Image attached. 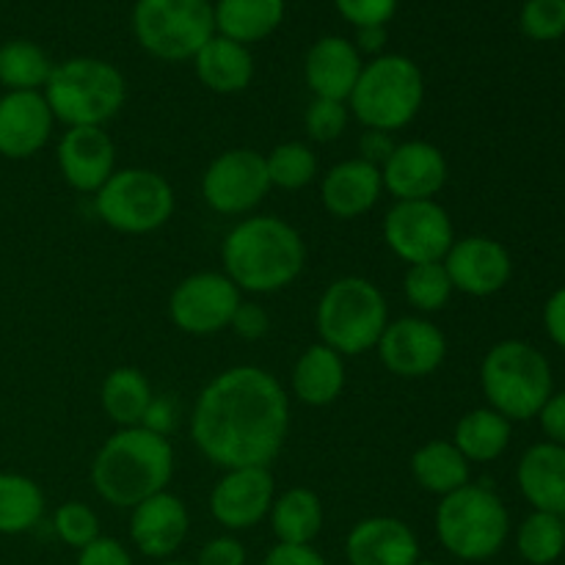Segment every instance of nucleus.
<instances>
[{
    "label": "nucleus",
    "mask_w": 565,
    "mask_h": 565,
    "mask_svg": "<svg viewBox=\"0 0 565 565\" xmlns=\"http://www.w3.org/2000/svg\"><path fill=\"white\" fill-rule=\"evenodd\" d=\"M290 434V397L274 373L237 364L215 375L193 403L191 436L213 467H270Z\"/></svg>",
    "instance_id": "nucleus-1"
},
{
    "label": "nucleus",
    "mask_w": 565,
    "mask_h": 565,
    "mask_svg": "<svg viewBox=\"0 0 565 565\" xmlns=\"http://www.w3.org/2000/svg\"><path fill=\"white\" fill-rule=\"evenodd\" d=\"M224 274L241 292L270 296L290 287L307 265L301 232L276 215H252L226 232L221 243Z\"/></svg>",
    "instance_id": "nucleus-2"
},
{
    "label": "nucleus",
    "mask_w": 565,
    "mask_h": 565,
    "mask_svg": "<svg viewBox=\"0 0 565 565\" xmlns=\"http://www.w3.org/2000/svg\"><path fill=\"white\" fill-rule=\"evenodd\" d=\"M174 478V447L166 436L141 428H119L103 441L92 461V486L110 508H136L169 489Z\"/></svg>",
    "instance_id": "nucleus-3"
},
{
    "label": "nucleus",
    "mask_w": 565,
    "mask_h": 565,
    "mask_svg": "<svg viewBox=\"0 0 565 565\" xmlns=\"http://www.w3.org/2000/svg\"><path fill=\"white\" fill-rule=\"evenodd\" d=\"M480 390L489 408L511 423L535 419L555 392L550 359L524 340L497 342L480 362Z\"/></svg>",
    "instance_id": "nucleus-4"
},
{
    "label": "nucleus",
    "mask_w": 565,
    "mask_h": 565,
    "mask_svg": "<svg viewBox=\"0 0 565 565\" xmlns=\"http://www.w3.org/2000/svg\"><path fill=\"white\" fill-rule=\"evenodd\" d=\"M390 323V307L375 281L364 276H340L320 296L315 329L323 345L340 356H362L379 345Z\"/></svg>",
    "instance_id": "nucleus-5"
},
{
    "label": "nucleus",
    "mask_w": 565,
    "mask_h": 565,
    "mask_svg": "<svg viewBox=\"0 0 565 565\" xmlns=\"http://www.w3.org/2000/svg\"><path fill=\"white\" fill-rule=\"evenodd\" d=\"M53 119L66 127H105L127 99V81L103 58L55 64L42 88Z\"/></svg>",
    "instance_id": "nucleus-6"
},
{
    "label": "nucleus",
    "mask_w": 565,
    "mask_h": 565,
    "mask_svg": "<svg viewBox=\"0 0 565 565\" xmlns=\"http://www.w3.org/2000/svg\"><path fill=\"white\" fill-rule=\"evenodd\" d=\"M436 535L458 561H491L511 535V513L494 489L467 483L436 505Z\"/></svg>",
    "instance_id": "nucleus-7"
},
{
    "label": "nucleus",
    "mask_w": 565,
    "mask_h": 565,
    "mask_svg": "<svg viewBox=\"0 0 565 565\" xmlns=\"http://www.w3.org/2000/svg\"><path fill=\"white\" fill-rule=\"evenodd\" d=\"M423 99L425 77L419 66L406 55L386 53L362 66L348 110L364 130L397 132L417 119Z\"/></svg>",
    "instance_id": "nucleus-8"
},
{
    "label": "nucleus",
    "mask_w": 565,
    "mask_h": 565,
    "mask_svg": "<svg viewBox=\"0 0 565 565\" xmlns=\"http://www.w3.org/2000/svg\"><path fill=\"white\" fill-rule=\"evenodd\" d=\"M177 207L171 182L152 169H116L94 193V210L105 226L121 235H149L163 230Z\"/></svg>",
    "instance_id": "nucleus-9"
},
{
    "label": "nucleus",
    "mask_w": 565,
    "mask_h": 565,
    "mask_svg": "<svg viewBox=\"0 0 565 565\" xmlns=\"http://www.w3.org/2000/svg\"><path fill=\"white\" fill-rule=\"evenodd\" d=\"M138 44L160 61H188L215 36L210 0H138L132 11Z\"/></svg>",
    "instance_id": "nucleus-10"
},
{
    "label": "nucleus",
    "mask_w": 565,
    "mask_h": 565,
    "mask_svg": "<svg viewBox=\"0 0 565 565\" xmlns=\"http://www.w3.org/2000/svg\"><path fill=\"white\" fill-rule=\"evenodd\" d=\"M386 248L408 265L441 263L456 243L450 213L436 199L395 202L381 224Z\"/></svg>",
    "instance_id": "nucleus-11"
},
{
    "label": "nucleus",
    "mask_w": 565,
    "mask_h": 565,
    "mask_svg": "<svg viewBox=\"0 0 565 565\" xmlns=\"http://www.w3.org/2000/svg\"><path fill=\"white\" fill-rule=\"evenodd\" d=\"M241 301L243 292L232 285L230 276L218 270H199L171 290L169 318L182 334L213 337L230 329Z\"/></svg>",
    "instance_id": "nucleus-12"
},
{
    "label": "nucleus",
    "mask_w": 565,
    "mask_h": 565,
    "mask_svg": "<svg viewBox=\"0 0 565 565\" xmlns=\"http://www.w3.org/2000/svg\"><path fill=\"white\" fill-rule=\"evenodd\" d=\"M270 191L265 154L257 149H226L202 174V199L218 215H246Z\"/></svg>",
    "instance_id": "nucleus-13"
},
{
    "label": "nucleus",
    "mask_w": 565,
    "mask_h": 565,
    "mask_svg": "<svg viewBox=\"0 0 565 565\" xmlns=\"http://www.w3.org/2000/svg\"><path fill=\"white\" fill-rule=\"evenodd\" d=\"M375 351L381 364L397 379H428L445 364L447 337L434 320L406 315L386 323Z\"/></svg>",
    "instance_id": "nucleus-14"
},
{
    "label": "nucleus",
    "mask_w": 565,
    "mask_h": 565,
    "mask_svg": "<svg viewBox=\"0 0 565 565\" xmlns=\"http://www.w3.org/2000/svg\"><path fill=\"white\" fill-rule=\"evenodd\" d=\"M276 500L270 467L226 469L210 491V513L230 533L257 527Z\"/></svg>",
    "instance_id": "nucleus-15"
},
{
    "label": "nucleus",
    "mask_w": 565,
    "mask_h": 565,
    "mask_svg": "<svg viewBox=\"0 0 565 565\" xmlns=\"http://www.w3.org/2000/svg\"><path fill=\"white\" fill-rule=\"evenodd\" d=\"M441 263L452 281V290L472 298L497 296L505 290L513 276L511 252L489 235L456 237Z\"/></svg>",
    "instance_id": "nucleus-16"
},
{
    "label": "nucleus",
    "mask_w": 565,
    "mask_h": 565,
    "mask_svg": "<svg viewBox=\"0 0 565 565\" xmlns=\"http://www.w3.org/2000/svg\"><path fill=\"white\" fill-rule=\"evenodd\" d=\"M381 180L395 202L436 199V193L447 185V158L436 143L419 138L395 143L386 163L381 166Z\"/></svg>",
    "instance_id": "nucleus-17"
},
{
    "label": "nucleus",
    "mask_w": 565,
    "mask_h": 565,
    "mask_svg": "<svg viewBox=\"0 0 565 565\" xmlns=\"http://www.w3.org/2000/svg\"><path fill=\"white\" fill-rule=\"evenodd\" d=\"M188 530H191L188 505L169 489L130 511L132 546L152 561H171V555L185 544Z\"/></svg>",
    "instance_id": "nucleus-18"
},
{
    "label": "nucleus",
    "mask_w": 565,
    "mask_h": 565,
    "mask_svg": "<svg viewBox=\"0 0 565 565\" xmlns=\"http://www.w3.org/2000/svg\"><path fill=\"white\" fill-rule=\"evenodd\" d=\"M55 158L66 185L97 193L116 171V143L105 127H66Z\"/></svg>",
    "instance_id": "nucleus-19"
},
{
    "label": "nucleus",
    "mask_w": 565,
    "mask_h": 565,
    "mask_svg": "<svg viewBox=\"0 0 565 565\" xmlns=\"http://www.w3.org/2000/svg\"><path fill=\"white\" fill-rule=\"evenodd\" d=\"M53 125L42 92H6L0 97V154L9 160L33 158L47 147Z\"/></svg>",
    "instance_id": "nucleus-20"
},
{
    "label": "nucleus",
    "mask_w": 565,
    "mask_h": 565,
    "mask_svg": "<svg viewBox=\"0 0 565 565\" xmlns=\"http://www.w3.org/2000/svg\"><path fill=\"white\" fill-rule=\"evenodd\" d=\"M345 557L348 565H414L419 539L403 519L367 516L348 533Z\"/></svg>",
    "instance_id": "nucleus-21"
},
{
    "label": "nucleus",
    "mask_w": 565,
    "mask_h": 565,
    "mask_svg": "<svg viewBox=\"0 0 565 565\" xmlns=\"http://www.w3.org/2000/svg\"><path fill=\"white\" fill-rule=\"evenodd\" d=\"M381 193H384L381 169L362 158H348L331 166L320 182V202H323L326 213L340 221L367 215L379 204Z\"/></svg>",
    "instance_id": "nucleus-22"
},
{
    "label": "nucleus",
    "mask_w": 565,
    "mask_h": 565,
    "mask_svg": "<svg viewBox=\"0 0 565 565\" xmlns=\"http://www.w3.org/2000/svg\"><path fill=\"white\" fill-rule=\"evenodd\" d=\"M362 66L356 44L342 36H323L309 47L307 61H303V77L315 97L348 103L359 75H362Z\"/></svg>",
    "instance_id": "nucleus-23"
},
{
    "label": "nucleus",
    "mask_w": 565,
    "mask_h": 565,
    "mask_svg": "<svg viewBox=\"0 0 565 565\" xmlns=\"http://www.w3.org/2000/svg\"><path fill=\"white\" fill-rule=\"evenodd\" d=\"M516 483L533 511L565 516V447L555 441L530 447L519 458Z\"/></svg>",
    "instance_id": "nucleus-24"
},
{
    "label": "nucleus",
    "mask_w": 565,
    "mask_h": 565,
    "mask_svg": "<svg viewBox=\"0 0 565 565\" xmlns=\"http://www.w3.org/2000/svg\"><path fill=\"white\" fill-rule=\"evenodd\" d=\"M345 356H340L334 348L323 345V342L309 345L307 351L296 359V364H292V395H296L303 406H331V403L345 392Z\"/></svg>",
    "instance_id": "nucleus-25"
},
{
    "label": "nucleus",
    "mask_w": 565,
    "mask_h": 565,
    "mask_svg": "<svg viewBox=\"0 0 565 565\" xmlns=\"http://www.w3.org/2000/svg\"><path fill=\"white\" fill-rule=\"evenodd\" d=\"M193 66L199 81L215 94L243 92L254 77V58L246 44H237L218 33L193 55Z\"/></svg>",
    "instance_id": "nucleus-26"
},
{
    "label": "nucleus",
    "mask_w": 565,
    "mask_h": 565,
    "mask_svg": "<svg viewBox=\"0 0 565 565\" xmlns=\"http://www.w3.org/2000/svg\"><path fill=\"white\" fill-rule=\"evenodd\" d=\"M268 519L276 544L312 546V541L318 539L326 524V511L312 489L298 486V489H287L285 494H276Z\"/></svg>",
    "instance_id": "nucleus-27"
},
{
    "label": "nucleus",
    "mask_w": 565,
    "mask_h": 565,
    "mask_svg": "<svg viewBox=\"0 0 565 565\" xmlns=\"http://www.w3.org/2000/svg\"><path fill=\"white\" fill-rule=\"evenodd\" d=\"M414 483L436 497H447L469 483V461L450 439H430L412 456Z\"/></svg>",
    "instance_id": "nucleus-28"
},
{
    "label": "nucleus",
    "mask_w": 565,
    "mask_h": 565,
    "mask_svg": "<svg viewBox=\"0 0 565 565\" xmlns=\"http://www.w3.org/2000/svg\"><path fill=\"white\" fill-rule=\"evenodd\" d=\"M513 436V423L497 414L494 408H472L463 414L452 430V445L461 450L469 463L497 461L508 450Z\"/></svg>",
    "instance_id": "nucleus-29"
},
{
    "label": "nucleus",
    "mask_w": 565,
    "mask_h": 565,
    "mask_svg": "<svg viewBox=\"0 0 565 565\" xmlns=\"http://www.w3.org/2000/svg\"><path fill=\"white\" fill-rule=\"evenodd\" d=\"M218 36L252 44L270 36L285 20V0H218L213 6Z\"/></svg>",
    "instance_id": "nucleus-30"
},
{
    "label": "nucleus",
    "mask_w": 565,
    "mask_h": 565,
    "mask_svg": "<svg viewBox=\"0 0 565 565\" xmlns=\"http://www.w3.org/2000/svg\"><path fill=\"white\" fill-rule=\"evenodd\" d=\"M154 397L152 384L138 367H116L105 375L99 403L105 417L119 428H136L147 414L149 401Z\"/></svg>",
    "instance_id": "nucleus-31"
},
{
    "label": "nucleus",
    "mask_w": 565,
    "mask_h": 565,
    "mask_svg": "<svg viewBox=\"0 0 565 565\" xmlns=\"http://www.w3.org/2000/svg\"><path fill=\"white\" fill-rule=\"evenodd\" d=\"M44 516V491L28 475L0 472V535L31 533Z\"/></svg>",
    "instance_id": "nucleus-32"
},
{
    "label": "nucleus",
    "mask_w": 565,
    "mask_h": 565,
    "mask_svg": "<svg viewBox=\"0 0 565 565\" xmlns=\"http://www.w3.org/2000/svg\"><path fill=\"white\" fill-rule=\"evenodd\" d=\"M53 64L39 44L28 39L0 44V86L6 92H42Z\"/></svg>",
    "instance_id": "nucleus-33"
},
{
    "label": "nucleus",
    "mask_w": 565,
    "mask_h": 565,
    "mask_svg": "<svg viewBox=\"0 0 565 565\" xmlns=\"http://www.w3.org/2000/svg\"><path fill=\"white\" fill-rule=\"evenodd\" d=\"M516 550L524 563L552 565L565 552V524L555 513L533 511L516 530Z\"/></svg>",
    "instance_id": "nucleus-34"
},
{
    "label": "nucleus",
    "mask_w": 565,
    "mask_h": 565,
    "mask_svg": "<svg viewBox=\"0 0 565 565\" xmlns=\"http://www.w3.org/2000/svg\"><path fill=\"white\" fill-rule=\"evenodd\" d=\"M265 169H268L270 188L281 191H301L312 185L318 177V154L303 141H285L265 154Z\"/></svg>",
    "instance_id": "nucleus-35"
},
{
    "label": "nucleus",
    "mask_w": 565,
    "mask_h": 565,
    "mask_svg": "<svg viewBox=\"0 0 565 565\" xmlns=\"http://www.w3.org/2000/svg\"><path fill=\"white\" fill-rule=\"evenodd\" d=\"M452 292L456 290H452L445 263L408 265L406 276H403V296H406L408 307L423 315L441 312L450 303Z\"/></svg>",
    "instance_id": "nucleus-36"
},
{
    "label": "nucleus",
    "mask_w": 565,
    "mask_h": 565,
    "mask_svg": "<svg viewBox=\"0 0 565 565\" xmlns=\"http://www.w3.org/2000/svg\"><path fill=\"white\" fill-rule=\"evenodd\" d=\"M53 530L66 546L81 552L92 541L99 539V516L86 505V502L70 500L55 511Z\"/></svg>",
    "instance_id": "nucleus-37"
},
{
    "label": "nucleus",
    "mask_w": 565,
    "mask_h": 565,
    "mask_svg": "<svg viewBox=\"0 0 565 565\" xmlns=\"http://www.w3.org/2000/svg\"><path fill=\"white\" fill-rule=\"evenodd\" d=\"M348 119H351V110H348V103H340V99L312 97V103L303 110L307 136L318 143H331L342 138V132L348 130Z\"/></svg>",
    "instance_id": "nucleus-38"
},
{
    "label": "nucleus",
    "mask_w": 565,
    "mask_h": 565,
    "mask_svg": "<svg viewBox=\"0 0 565 565\" xmlns=\"http://www.w3.org/2000/svg\"><path fill=\"white\" fill-rule=\"evenodd\" d=\"M522 31L535 42H557L565 36V0H527Z\"/></svg>",
    "instance_id": "nucleus-39"
},
{
    "label": "nucleus",
    "mask_w": 565,
    "mask_h": 565,
    "mask_svg": "<svg viewBox=\"0 0 565 565\" xmlns=\"http://www.w3.org/2000/svg\"><path fill=\"white\" fill-rule=\"evenodd\" d=\"M334 6L351 25L375 28L395 17L397 0H334Z\"/></svg>",
    "instance_id": "nucleus-40"
},
{
    "label": "nucleus",
    "mask_w": 565,
    "mask_h": 565,
    "mask_svg": "<svg viewBox=\"0 0 565 565\" xmlns=\"http://www.w3.org/2000/svg\"><path fill=\"white\" fill-rule=\"evenodd\" d=\"M75 565H132V557L119 539L99 535L97 541L77 552Z\"/></svg>",
    "instance_id": "nucleus-41"
},
{
    "label": "nucleus",
    "mask_w": 565,
    "mask_h": 565,
    "mask_svg": "<svg viewBox=\"0 0 565 565\" xmlns=\"http://www.w3.org/2000/svg\"><path fill=\"white\" fill-rule=\"evenodd\" d=\"M246 546L235 535H215L199 550L196 565H246Z\"/></svg>",
    "instance_id": "nucleus-42"
},
{
    "label": "nucleus",
    "mask_w": 565,
    "mask_h": 565,
    "mask_svg": "<svg viewBox=\"0 0 565 565\" xmlns=\"http://www.w3.org/2000/svg\"><path fill=\"white\" fill-rule=\"evenodd\" d=\"M230 329L235 331L241 340H248V342L263 340V337L270 331V315L265 312L259 303L241 301V307H237L235 315H232Z\"/></svg>",
    "instance_id": "nucleus-43"
},
{
    "label": "nucleus",
    "mask_w": 565,
    "mask_h": 565,
    "mask_svg": "<svg viewBox=\"0 0 565 565\" xmlns=\"http://www.w3.org/2000/svg\"><path fill=\"white\" fill-rule=\"evenodd\" d=\"M177 425H180V403H177L174 397L154 395L152 401H149L147 414H143L141 428L169 439V434L177 428Z\"/></svg>",
    "instance_id": "nucleus-44"
},
{
    "label": "nucleus",
    "mask_w": 565,
    "mask_h": 565,
    "mask_svg": "<svg viewBox=\"0 0 565 565\" xmlns=\"http://www.w3.org/2000/svg\"><path fill=\"white\" fill-rule=\"evenodd\" d=\"M539 423L546 441L565 447V392H552V397L539 412Z\"/></svg>",
    "instance_id": "nucleus-45"
},
{
    "label": "nucleus",
    "mask_w": 565,
    "mask_h": 565,
    "mask_svg": "<svg viewBox=\"0 0 565 565\" xmlns=\"http://www.w3.org/2000/svg\"><path fill=\"white\" fill-rule=\"evenodd\" d=\"M263 565H329L315 546H296V544H276L265 555Z\"/></svg>",
    "instance_id": "nucleus-46"
},
{
    "label": "nucleus",
    "mask_w": 565,
    "mask_h": 565,
    "mask_svg": "<svg viewBox=\"0 0 565 565\" xmlns=\"http://www.w3.org/2000/svg\"><path fill=\"white\" fill-rule=\"evenodd\" d=\"M395 138H392V132H381V130H364L362 138H359V158L367 160V163L373 166H384L386 158L392 154V149H395Z\"/></svg>",
    "instance_id": "nucleus-47"
},
{
    "label": "nucleus",
    "mask_w": 565,
    "mask_h": 565,
    "mask_svg": "<svg viewBox=\"0 0 565 565\" xmlns=\"http://www.w3.org/2000/svg\"><path fill=\"white\" fill-rule=\"evenodd\" d=\"M544 329L550 340L565 351V287L555 290L544 307Z\"/></svg>",
    "instance_id": "nucleus-48"
},
{
    "label": "nucleus",
    "mask_w": 565,
    "mask_h": 565,
    "mask_svg": "<svg viewBox=\"0 0 565 565\" xmlns=\"http://www.w3.org/2000/svg\"><path fill=\"white\" fill-rule=\"evenodd\" d=\"M386 42V31L384 25H375V28H359V47L364 53H381Z\"/></svg>",
    "instance_id": "nucleus-49"
},
{
    "label": "nucleus",
    "mask_w": 565,
    "mask_h": 565,
    "mask_svg": "<svg viewBox=\"0 0 565 565\" xmlns=\"http://www.w3.org/2000/svg\"><path fill=\"white\" fill-rule=\"evenodd\" d=\"M160 565H196V563H188V561H163Z\"/></svg>",
    "instance_id": "nucleus-50"
},
{
    "label": "nucleus",
    "mask_w": 565,
    "mask_h": 565,
    "mask_svg": "<svg viewBox=\"0 0 565 565\" xmlns=\"http://www.w3.org/2000/svg\"><path fill=\"white\" fill-rule=\"evenodd\" d=\"M414 565H439V563H430V561H419V563H414Z\"/></svg>",
    "instance_id": "nucleus-51"
},
{
    "label": "nucleus",
    "mask_w": 565,
    "mask_h": 565,
    "mask_svg": "<svg viewBox=\"0 0 565 565\" xmlns=\"http://www.w3.org/2000/svg\"><path fill=\"white\" fill-rule=\"evenodd\" d=\"M563 524H565V516H563Z\"/></svg>",
    "instance_id": "nucleus-52"
}]
</instances>
